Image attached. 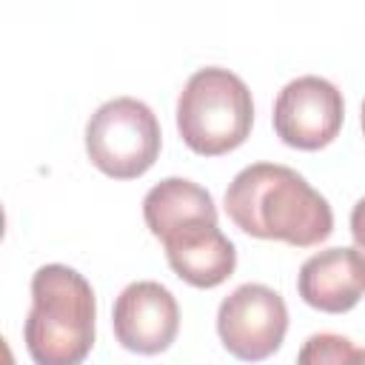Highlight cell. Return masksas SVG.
I'll return each mask as SVG.
<instances>
[{
	"label": "cell",
	"mask_w": 365,
	"mask_h": 365,
	"mask_svg": "<svg viewBox=\"0 0 365 365\" xmlns=\"http://www.w3.org/2000/svg\"><path fill=\"white\" fill-rule=\"evenodd\" d=\"M222 205L231 222L257 240L311 248L334 231L331 202L297 168L282 163H251L237 171Z\"/></svg>",
	"instance_id": "cell-1"
},
{
	"label": "cell",
	"mask_w": 365,
	"mask_h": 365,
	"mask_svg": "<svg viewBox=\"0 0 365 365\" xmlns=\"http://www.w3.org/2000/svg\"><path fill=\"white\" fill-rule=\"evenodd\" d=\"M97 297L71 265L48 262L31 274L23 342L34 365H80L94 348Z\"/></svg>",
	"instance_id": "cell-2"
},
{
	"label": "cell",
	"mask_w": 365,
	"mask_h": 365,
	"mask_svg": "<svg viewBox=\"0 0 365 365\" xmlns=\"http://www.w3.org/2000/svg\"><path fill=\"white\" fill-rule=\"evenodd\" d=\"M251 125L254 100L240 74L205 66L185 80L177 97V131L194 154H228L248 140Z\"/></svg>",
	"instance_id": "cell-3"
},
{
	"label": "cell",
	"mask_w": 365,
	"mask_h": 365,
	"mask_svg": "<svg viewBox=\"0 0 365 365\" xmlns=\"http://www.w3.org/2000/svg\"><path fill=\"white\" fill-rule=\"evenodd\" d=\"M160 148V120L137 97H111L86 123V154L106 177H143L157 163Z\"/></svg>",
	"instance_id": "cell-4"
},
{
	"label": "cell",
	"mask_w": 365,
	"mask_h": 365,
	"mask_svg": "<svg viewBox=\"0 0 365 365\" xmlns=\"http://www.w3.org/2000/svg\"><path fill=\"white\" fill-rule=\"evenodd\" d=\"M288 331V305L285 299L262 285L242 282L237 285L217 308V334L225 351L242 362L268 359L279 351Z\"/></svg>",
	"instance_id": "cell-5"
},
{
	"label": "cell",
	"mask_w": 365,
	"mask_h": 365,
	"mask_svg": "<svg viewBox=\"0 0 365 365\" xmlns=\"http://www.w3.org/2000/svg\"><path fill=\"white\" fill-rule=\"evenodd\" d=\"M271 120L285 145L319 151L336 140L345 120V100L331 80L319 74H299L279 88Z\"/></svg>",
	"instance_id": "cell-6"
},
{
	"label": "cell",
	"mask_w": 365,
	"mask_h": 365,
	"mask_svg": "<svg viewBox=\"0 0 365 365\" xmlns=\"http://www.w3.org/2000/svg\"><path fill=\"white\" fill-rule=\"evenodd\" d=\"M111 325L117 342L143 356H154L171 348L180 331L177 297L157 279L128 282L111 308Z\"/></svg>",
	"instance_id": "cell-7"
},
{
	"label": "cell",
	"mask_w": 365,
	"mask_h": 365,
	"mask_svg": "<svg viewBox=\"0 0 365 365\" xmlns=\"http://www.w3.org/2000/svg\"><path fill=\"white\" fill-rule=\"evenodd\" d=\"M171 271L194 288H217L237 268V248L220 231V217H188L157 237Z\"/></svg>",
	"instance_id": "cell-8"
},
{
	"label": "cell",
	"mask_w": 365,
	"mask_h": 365,
	"mask_svg": "<svg viewBox=\"0 0 365 365\" xmlns=\"http://www.w3.org/2000/svg\"><path fill=\"white\" fill-rule=\"evenodd\" d=\"M305 305L325 314L351 311L365 294V259L354 245H334L311 254L297 274Z\"/></svg>",
	"instance_id": "cell-9"
},
{
	"label": "cell",
	"mask_w": 365,
	"mask_h": 365,
	"mask_svg": "<svg viewBox=\"0 0 365 365\" xmlns=\"http://www.w3.org/2000/svg\"><path fill=\"white\" fill-rule=\"evenodd\" d=\"M188 217H217L211 191L188 177H165L143 197V220L154 237Z\"/></svg>",
	"instance_id": "cell-10"
},
{
	"label": "cell",
	"mask_w": 365,
	"mask_h": 365,
	"mask_svg": "<svg viewBox=\"0 0 365 365\" xmlns=\"http://www.w3.org/2000/svg\"><path fill=\"white\" fill-rule=\"evenodd\" d=\"M297 365H359V348L342 334H311L297 354Z\"/></svg>",
	"instance_id": "cell-11"
},
{
	"label": "cell",
	"mask_w": 365,
	"mask_h": 365,
	"mask_svg": "<svg viewBox=\"0 0 365 365\" xmlns=\"http://www.w3.org/2000/svg\"><path fill=\"white\" fill-rule=\"evenodd\" d=\"M351 237H354V248L365 259V197H359L356 205L351 208Z\"/></svg>",
	"instance_id": "cell-12"
},
{
	"label": "cell",
	"mask_w": 365,
	"mask_h": 365,
	"mask_svg": "<svg viewBox=\"0 0 365 365\" xmlns=\"http://www.w3.org/2000/svg\"><path fill=\"white\" fill-rule=\"evenodd\" d=\"M359 123H362V131H365V100H362V111H359Z\"/></svg>",
	"instance_id": "cell-13"
},
{
	"label": "cell",
	"mask_w": 365,
	"mask_h": 365,
	"mask_svg": "<svg viewBox=\"0 0 365 365\" xmlns=\"http://www.w3.org/2000/svg\"><path fill=\"white\" fill-rule=\"evenodd\" d=\"M359 365H365V348H359Z\"/></svg>",
	"instance_id": "cell-14"
}]
</instances>
